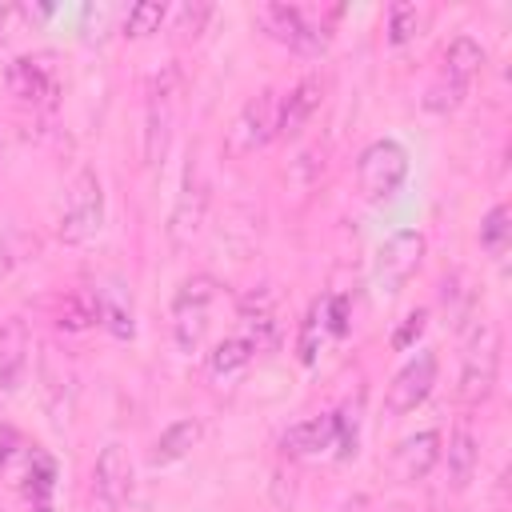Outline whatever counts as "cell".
Instances as JSON below:
<instances>
[{
    "mask_svg": "<svg viewBox=\"0 0 512 512\" xmlns=\"http://www.w3.org/2000/svg\"><path fill=\"white\" fill-rule=\"evenodd\" d=\"M180 108H184V72L180 64H164L148 80V100H144V164L148 168L164 164L172 132L180 124Z\"/></svg>",
    "mask_w": 512,
    "mask_h": 512,
    "instance_id": "6da1fadb",
    "label": "cell"
},
{
    "mask_svg": "<svg viewBox=\"0 0 512 512\" xmlns=\"http://www.w3.org/2000/svg\"><path fill=\"white\" fill-rule=\"evenodd\" d=\"M220 288L224 284L216 276H208V272H196L176 288L172 308H168V332H172L176 352H184V356L200 352V344L208 340V328H212V312H216Z\"/></svg>",
    "mask_w": 512,
    "mask_h": 512,
    "instance_id": "7a4b0ae2",
    "label": "cell"
},
{
    "mask_svg": "<svg viewBox=\"0 0 512 512\" xmlns=\"http://www.w3.org/2000/svg\"><path fill=\"white\" fill-rule=\"evenodd\" d=\"M500 376V328L484 316H476L464 332V352H460V384L456 396L464 404H484L496 388Z\"/></svg>",
    "mask_w": 512,
    "mask_h": 512,
    "instance_id": "3957f363",
    "label": "cell"
},
{
    "mask_svg": "<svg viewBox=\"0 0 512 512\" xmlns=\"http://www.w3.org/2000/svg\"><path fill=\"white\" fill-rule=\"evenodd\" d=\"M104 228V184L96 168H76L64 184V204L56 216V236L64 244H88Z\"/></svg>",
    "mask_w": 512,
    "mask_h": 512,
    "instance_id": "277c9868",
    "label": "cell"
},
{
    "mask_svg": "<svg viewBox=\"0 0 512 512\" xmlns=\"http://www.w3.org/2000/svg\"><path fill=\"white\" fill-rule=\"evenodd\" d=\"M404 180H408V148L400 140L380 136V140H372L360 152V160H356V188H360L364 200L384 204V200H392L404 188Z\"/></svg>",
    "mask_w": 512,
    "mask_h": 512,
    "instance_id": "5b68a950",
    "label": "cell"
},
{
    "mask_svg": "<svg viewBox=\"0 0 512 512\" xmlns=\"http://www.w3.org/2000/svg\"><path fill=\"white\" fill-rule=\"evenodd\" d=\"M208 200H212V180L204 172L200 148H192L188 164H184V176H180V192H176L172 216H168V240L176 248H188L196 240V232L204 228V216H208Z\"/></svg>",
    "mask_w": 512,
    "mask_h": 512,
    "instance_id": "8992f818",
    "label": "cell"
},
{
    "mask_svg": "<svg viewBox=\"0 0 512 512\" xmlns=\"http://www.w3.org/2000/svg\"><path fill=\"white\" fill-rule=\"evenodd\" d=\"M256 20L264 24V32L272 40L288 44L300 56H320L328 48V24L300 4H264L256 12Z\"/></svg>",
    "mask_w": 512,
    "mask_h": 512,
    "instance_id": "52a82bcc",
    "label": "cell"
},
{
    "mask_svg": "<svg viewBox=\"0 0 512 512\" xmlns=\"http://www.w3.org/2000/svg\"><path fill=\"white\" fill-rule=\"evenodd\" d=\"M268 140H276V92L272 88H260L232 116V124L224 132V156L244 160V156L260 152Z\"/></svg>",
    "mask_w": 512,
    "mask_h": 512,
    "instance_id": "ba28073f",
    "label": "cell"
},
{
    "mask_svg": "<svg viewBox=\"0 0 512 512\" xmlns=\"http://www.w3.org/2000/svg\"><path fill=\"white\" fill-rule=\"evenodd\" d=\"M420 260H424V236L416 228H396L376 248V256H372V284L392 296V292H400L412 280V272L420 268Z\"/></svg>",
    "mask_w": 512,
    "mask_h": 512,
    "instance_id": "9c48e42d",
    "label": "cell"
},
{
    "mask_svg": "<svg viewBox=\"0 0 512 512\" xmlns=\"http://www.w3.org/2000/svg\"><path fill=\"white\" fill-rule=\"evenodd\" d=\"M436 376H440V356L432 348H420L412 360H404V368L392 376L388 392H384V412L388 416H408L416 412L432 388H436Z\"/></svg>",
    "mask_w": 512,
    "mask_h": 512,
    "instance_id": "30bf717a",
    "label": "cell"
},
{
    "mask_svg": "<svg viewBox=\"0 0 512 512\" xmlns=\"http://www.w3.org/2000/svg\"><path fill=\"white\" fill-rule=\"evenodd\" d=\"M92 496L104 512H120L132 496V460L120 440H108L92 464Z\"/></svg>",
    "mask_w": 512,
    "mask_h": 512,
    "instance_id": "8fae6325",
    "label": "cell"
},
{
    "mask_svg": "<svg viewBox=\"0 0 512 512\" xmlns=\"http://www.w3.org/2000/svg\"><path fill=\"white\" fill-rule=\"evenodd\" d=\"M324 92H328V80L312 72V76H300L284 96H276V136L280 140L300 136L308 128V120L320 112Z\"/></svg>",
    "mask_w": 512,
    "mask_h": 512,
    "instance_id": "7c38bea8",
    "label": "cell"
},
{
    "mask_svg": "<svg viewBox=\"0 0 512 512\" xmlns=\"http://www.w3.org/2000/svg\"><path fill=\"white\" fill-rule=\"evenodd\" d=\"M440 448H444L440 432H436V428H420V432L404 436V440L392 448L388 468H392V476H396L400 484H416V480H424V476L440 464Z\"/></svg>",
    "mask_w": 512,
    "mask_h": 512,
    "instance_id": "4fadbf2b",
    "label": "cell"
},
{
    "mask_svg": "<svg viewBox=\"0 0 512 512\" xmlns=\"http://www.w3.org/2000/svg\"><path fill=\"white\" fill-rule=\"evenodd\" d=\"M56 72L44 56H16L8 64V92L28 104H52L56 100Z\"/></svg>",
    "mask_w": 512,
    "mask_h": 512,
    "instance_id": "5bb4252c",
    "label": "cell"
},
{
    "mask_svg": "<svg viewBox=\"0 0 512 512\" xmlns=\"http://www.w3.org/2000/svg\"><path fill=\"white\" fill-rule=\"evenodd\" d=\"M40 396H44V408L52 412L56 424L68 420V408H72V396H76V376H72V364L64 356H56L52 348L40 352Z\"/></svg>",
    "mask_w": 512,
    "mask_h": 512,
    "instance_id": "9a60e30c",
    "label": "cell"
},
{
    "mask_svg": "<svg viewBox=\"0 0 512 512\" xmlns=\"http://www.w3.org/2000/svg\"><path fill=\"white\" fill-rule=\"evenodd\" d=\"M28 352H32V336L28 324L20 316L0 320V392H16L28 376Z\"/></svg>",
    "mask_w": 512,
    "mask_h": 512,
    "instance_id": "2e32d148",
    "label": "cell"
},
{
    "mask_svg": "<svg viewBox=\"0 0 512 512\" xmlns=\"http://www.w3.org/2000/svg\"><path fill=\"white\" fill-rule=\"evenodd\" d=\"M332 448H336V420H332V412L304 416V420L288 424L284 436H280V452L284 456H324Z\"/></svg>",
    "mask_w": 512,
    "mask_h": 512,
    "instance_id": "e0dca14e",
    "label": "cell"
},
{
    "mask_svg": "<svg viewBox=\"0 0 512 512\" xmlns=\"http://www.w3.org/2000/svg\"><path fill=\"white\" fill-rule=\"evenodd\" d=\"M440 460H444V476H448V492H464L472 480H476V468H480V440L472 436V428H456L448 436V448H440Z\"/></svg>",
    "mask_w": 512,
    "mask_h": 512,
    "instance_id": "ac0fdd59",
    "label": "cell"
},
{
    "mask_svg": "<svg viewBox=\"0 0 512 512\" xmlns=\"http://www.w3.org/2000/svg\"><path fill=\"white\" fill-rule=\"evenodd\" d=\"M196 444H200V420H196V416H180V420H172V424L156 436V444H152V452H148V464H152V468L180 464Z\"/></svg>",
    "mask_w": 512,
    "mask_h": 512,
    "instance_id": "d6986e66",
    "label": "cell"
},
{
    "mask_svg": "<svg viewBox=\"0 0 512 512\" xmlns=\"http://www.w3.org/2000/svg\"><path fill=\"white\" fill-rule=\"evenodd\" d=\"M96 308H100V324L116 336V340H132L136 336V312H132V292L112 280L104 288H96Z\"/></svg>",
    "mask_w": 512,
    "mask_h": 512,
    "instance_id": "ffe728a7",
    "label": "cell"
},
{
    "mask_svg": "<svg viewBox=\"0 0 512 512\" xmlns=\"http://www.w3.org/2000/svg\"><path fill=\"white\" fill-rule=\"evenodd\" d=\"M252 356H256V348H252L240 332H236V336H224V340L212 344V352H208V376L224 388V384H232V380H240V376L248 372Z\"/></svg>",
    "mask_w": 512,
    "mask_h": 512,
    "instance_id": "44dd1931",
    "label": "cell"
},
{
    "mask_svg": "<svg viewBox=\"0 0 512 512\" xmlns=\"http://www.w3.org/2000/svg\"><path fill=\"white\" fill-rule=\"evenodd\" d=\"M484 60H488V56H484V48H480L472 36H452V40H448V48H444L440 76H448V80H456V84L472 88V80L480 76Z\"/></svg>",
    "mask_w": 512,
    "mask_h": 512,
    "instance_id": "7402d4cb",
    "label": "cell"
},
{
    "mask_svg": "<svg viewBox=\"0 0 512 512\" xmlns=\"http://www.w3.org/2000/svg\"><path fill=\"white\" fill-rule=\"evenodd\" d=\"M56 328L60 332H88L92 324H100V308H96V292L92 288H72L56 300V312H52Z\"/></svg>",
    "mask_w": 512,
    "mask_h": 512,
    "instance_id": "603a6c76",
    "label": "cell"
},
{
    "mask_svg": "<svg viewBox=\"0 0 512 512\" xmlns=\"http://www.w3.org/2000/svg\"><path fill=\"white\" fill-rule=\"evenodd\" d=\"M32 452H36V444H28L16 424L0 420V476H12V484H20Z\"/></svg>",
    "mask_w": 512,
    "mask_h": 512,
    "instance_id": "cb8c5ba5",
    "label": "cell"
},
{
    "mask_svg": "<svg viewBox=\"0 0 512 512\" xmlns=\"http://www.w3.org/2000/svg\"><path fill=\"white\" fill-rule=\"evenodd\" d=\"M424 24H428V8H420V4H412V0H400V4L388 8L384 36H388L392 48H400V44L416 40V36L424 32Z\"/></svg>",
    "mask_w": 512,
    "mask_h": 512,
    "instance_id": "d4e9b609",
    "label": "cell"
},
{
    "mask_svg": "<svg viewBox=\"0 0 512 512\" xmlns=\"http://www.w3.org/2000/svg\"><path fill=\"white\" fill-rule=\"evenodd\" d=\"M20 488H24V496L32 500V508H36V504H52V492H56V460H52L44 448L32 452Z\"/></svg>",
    "mask_w": 512,
    "mask_h": 512,
    "instance_id": "484cf974",
    "label": "cell"
},
{
    "mask_svg": "<svg viewBox=\"0 0 512 512\" xmlns=\"http://www.w3.org/2000/svg\"><path fill=\"white\" fill-rule=\"evenodd\" d=\"M328 336V324H324V300H312L304 320H300V340H296V352H300V364H316V352Z\"/></svg>",
    "mask_w": 512,
    "mask_h": 512,
    "instance_id": "4316f807",
    "label": "cell"
},
{
    "mask_svg": "<svg viewBox=\"0 0 512 512\" xmlns=\"http://www.w3.org/2000/svg\"><path fill=\"white\" fill-rule=\"evenodd\" d=\"M508 236H512V216H508V204H496L488 208V216L480 220V248L488 256H500L508 248Z\"/></svg>",
    "mask_w": 512,
    "mask_h": 512,
    "instance_id": "83f0119b",
    "label": "cell"
},
{
    "mask_svg": "<svg viewBox=\"0 0 512 512\" xmlns=\"http://www.w3.org/2000/svg\"><path fill=\"white\" fill-rule=\"evenodd\" d=\"M164 16H168V4H160V0H140V4H132L128 16H124V36H148V32H160Z\"/></svg>",
    "mask_w": 512,
    "mask_h": 512,
    "instance_id": "f1b7e54d",
    "label": "cell"
},
{
    "mask_svg": "<svg viewBox=\"0 0 512 512\" xmlns=\"http://www.w3.org/2000/svg\"><path fill=\"white\" fill-rule=\"evenodd\" d=\"M464 96H468L464 84H456V80H448V76H436V80L428 84V92H424V108H428V112H452V108H460Z\"/></svg>",
    "mask_w": 512,
    "mask_h": 512,
    "instance_id": "f546056e",
    "label": "cell"
},
{
    "mask_svg": "<svg viewBox=\"0 0 512 512\" xmlns=\"http://www.w3.org/2000/svg\"><path fill=\"white\" fill-rule=\"evenodd\" d=\"M336 420V456L348 460L356 456V444H360V416H356V404H344L340 412H332Z\"/></svg>",
    "mask_w": 512,
    "mask_h": 512,
    "instance_id": "4dcf8cb0",
    "label": "cell"
},
{
    "mask_svg": "<svg viewBox=\"0 0 512 512\" xmlns=\"http://www.w3.org/2000/svg\"><path fill=\"white\" fill-rule=\"evenodd\" d=\"M208 16H212V4H180L176 8V32H180V40H196L200 32H204V24H208Z\"/></svg>",
    "mask_w": 512,
    "mask_h": 512,
    "instance_id": "1f68e13d",
    "label": "cell"
},
{
    "mask_svg": "<svg viewBox=\"0 0 512 512\" xmlns=\"http://www.w3.org/2000/svg\"><path fill=\"white\" fill-rule=\"evenodd\" d=\"M424 324H428V312L424 308H416V312H408L404 316V324L392 332V348L396 352H404V348H412L416 340H420V332H424Z\"/></svg>",
    "mask_w": 512,
    "mask_h": 512,
    "instance_id": "d6a6232c",
    "label": "cell"
},
{
    "mask_svg": "<svg viewBox=\"0 0 512 512\" xmlns=\"http://www.w3.org/2000/svg\"><path fill=\"white\" fill-rule=\"evenodd\" d=\"M12 264H16V248H12V236H0V284L8 280Z\"/></svg>",
    "mask_w": 512,
    "mask_h": 512,
    "instance_id": "836d02e7",
    "label": "cell"
},
{
    "mask_svg": "<svg viewBox=\"0 0 512 512\" xmlns=\"http://www.w3.org/2000/svg\"><path fill=\"white\" fill-rule=\"evenodd\" d=\"M32 512H56V508H52V504H36Z\"/></svg>",
    "mask_w": 512,
    "mask_h": 512,
    "instance_id": "e575fe53",
    "label": "cell"
}]
</instances>
